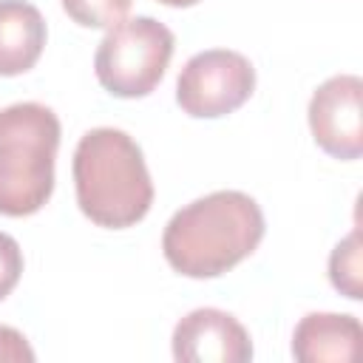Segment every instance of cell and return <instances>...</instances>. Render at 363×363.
Returning a JSON list of instances; mask_svg holds the SVG:
<instances>
[{
  "label": "cell",
  "mask_w": 363,
  "mask_h": 363,
  "mask_svg": "<svg viewBox=\"0 0 363 363\" xmlns=\"http://www.w3.org/2000/svg\"><path fill=\"white\" fill-rule=\"evenodd\" d=\"M264 238V213L241 190H216L173 213L162 235L167 264L187 278H216Z\"/></svg>",
  "instance_id": "1"
},
{
  "label": "cell",
  "mask_w": 363,
  "mask_h": 363,
  "mask_svg": "<svg viewBox=\"0 0 363 363\" xmlns=\"http://www.w3.org/2000/svg\"><path fill=\"white\" fill-rule=\"evenodd\" d=\"M77 204L99 227L125 230L153 204V182L142 147L119 128L88 130L74 150Z\"/></svg>",
  "instance_id": "2"
},
{
  "label": "cell",
  "mask_w": 363,
  "mask_h": 363,
  "mask_svg": "<svg viewBox=\"0 0 363 363\" xmlns=\"http://www.w3.org/2000/svg\"><path fill=\"white\" fill-rule=\"evenodd\" d=\"M60 119L40 102L0 111V213L20 218L37 213L54 190Z\"/></svg>",
  "instance_id": "3"
},
{
  "label": "cell",
  "mask_w": 363,
  "mask_h": 363,
  "mask_svg": "<svg viewBox=\"0 0 363 363\" xmlns=\"http://www.w3.org/2000/svg\"><path fill=\"white\" fill-rule=\"evenodd\" d=\"M173 31L153 17L119 20L94 54L99 85L122 99L147 96L164 77L173 57Z\"/></svg>",
  "instance_id": "4"
},
{
  "label": "cell",
  "mask_w": 363,
  "mask_h": 363,
  "mask_svg": "<svg viewBox=\"0 0 363 363\" xmlns=\"http://www.w3.org/2000/svg\"><path fill=\"white\" fill-rule=\"evenodd\" d=\"M255 91V68L252 62L227 48H210L193 54L179 79H176V102L187 116L216 119L241 108Z\"/></svg>",
  "instance_id": "5"
},
{
  "label": "cell",
  "mask_w": 363,
  "mask_h": 363,
  "mask_svg": "<svg viewBox=\"0 0 363 363\" xmlns=\"http://www.w3.org/2000/svg\"><path fill=\"white\" fill-rule=\"evenodd\" d=\"M309 128L315 145L343 162L363 153V79L337 74L326 79L309 99Z\"/></svg>",
  "instance_id": "6"
},
{
  "label": "cell",
  "mask_w": 363,
  "mask_h": 363,
  "mask_svg": "<svg viewBox=\"0 0 363 363\" xmlns=\"http://www.w3.org/2000/svg\"><path fill=\"white\" fill-rule=\"evenodd\" d=\"M173 357L182 363H247L252 340L230 312L204 306L176 323Z\"/></svg>",
  "instance_id": "7"
},
{
  "label": "cell",
  "mask_w": 363,
  "mask_h": 363,
  "mask_svg": "<svg viewBox=\"0 0 363 363\" xmlns=\"http://www.w3.org/2000/svg\"><path fill=\"white\" fill-rule=\"evenodd\" d=\"M363 346V329L354 315L309 312L292 332V354L301 363L323 360H357Z\"/></svg>",
  "instance_id": "8"
},
{
  "label": "cell",
  "mask_w": 363,
  "mask_h": 363,
  "mask_svg": "<svg viewBox=\"0 0 363 363\" xmlns=\"http://www.w3.org/2000/svg\"><path fill=\"white\" fill-rule=\"evenodd\" d=\"M45 48V20L26 0H0V77L34 68Z\"/></svg>",
  "instance_id": "9"
},
{
  "label": "cell",
  "mask_w": 363,
  "mask_h": 363,
  "mask_svg": "<svg viewBox=\"0 0 363 363\" xmlns=\"http://www.w3.org/2000/svg\"><path fill=\"white\" fill-rule=\"evenodd\" d=\"M363 272V264H360V230H352L329 255V278H332V286L352 298V301H360L363 295V284H360V275Z\"/></svg>",
  "instance_id": "10"
},
{
  "label": "cell",
  "mask_w": 363,
  "mask_h": 363,
  "mask_svg": "<svg viewBox=\"0 0 363 363\" xmlns=\"http://www.w3.org/2000/svg\"><path fill=\"white\" fill-rule=\"evenodd\" d=\"M65 14L85 28H111L125 20L130 0H60Z\"/></svg>",
  "instance_id": "11"
},
{
  "label": "cell",
  "mask_w": 363,
  "mask_h": 363,
  "mask_svg": "<svg viewBox=\"0 0 363 363\" xmlns=\"http://www.w3.org/2000/svg\"><path fill=\"white\" fill-rule=\"evenodd\" d=\"M20 275H23V250L9 233H0V301L17 286Z\"/></svg>",
  "instance_id": "12"
},
{
  "label": "cell",
  "mask_w": 363,
  "mask_h": 363,
  "mask_svg": "<svg viewBox=\"0 0 363 363\" xmlns=\"http://www.w3.org/2000/svg\"><path fill=\"white\" fill-rule=\"evenodd\" d=\"M0 360L9 363H31L34 360V349L28 346V340L23 337V332L11 329V326H0Z\"/></svg>",
  "instance_id": "13"
},
{
  "label": "cell",
  "mask_w": 363,
  "mask_h": 363,
  "mask_svg": "<svg viewBox=\"0 0 363 363\" xmlns=\"http://www.w3.org/2000/svg\"><path fill=\"white\" fill-rule=\"evenodd\" d=\"M159 3H164V6H176V9H184V6H196L199 0H159Z\"/></svg>",
  "instance_id": "14"
}]
</instances>
